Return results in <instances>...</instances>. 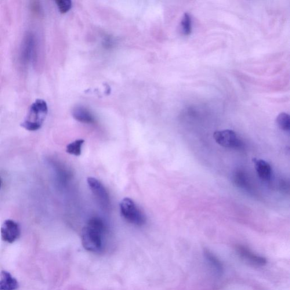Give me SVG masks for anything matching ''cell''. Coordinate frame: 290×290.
Segmentation results:
<instances>
[{"instance_id": "2e32d148", "label": "cell", "mask_w": 290, "mask_h": 290, "mask_svg": "<svg viewBox=\"0 0 290 290\" xmlns=\"http://www.w3.org/2000/svg\"><path fill=\"white\" fill-rule=\"evenodd\" d=\"M181 28L185 35H189L192 32V20L188 13H185L181 21Z\"/></svg>"}, {"instance_id": "9c48e42d", "label": "cell", "mask_w": 290, "mask_h": 290, "mask_svg": "<svg viewBox=\"0 0 290 290\" xmlns=\"http://www.w3.org/2000/svg\"><path fill=\"white\" fill-rule=\"evenodd\" d=\"M253 162L257 175L263 181H269L271 179L272 169L269 163L260 159H253Z\"/></svg>"}, {"instance_id": "7a4b0ae2", "label": "cell", "mask_w": 290, "mask_h": 290, "mask_svg": "<svg viewBox=\"0 0 290 290\" xmlns=\"http://www.w3.org/2000/svg\"><path fill=\"white\" fill-rule=\"evenodd\" d=\"M48 106L43 99H36L31 104L30 110L21 126L30 131H35L41 128L48 114Z\"/></svg>"}, {"instance_id": "277c9868", "label": "cell", "mask_w": 290, "mask_h": 290, "mask_svg": "<svg viewBox=\"0 0 290 290\" xmlns=\"http://www.w3.org/2000/svg\"><path fill=\"white\" fill-rule=\"evenodd\" d=\"M214 139L221 146L232 148H240L242 146V141L233 130H224L214 133Z\"/></svg>"}, {"instance_id": "d6986e66", "label": "cell", "mask_w": 290, "mask_h": 290, "mask_svg": "<svg viewBox=\"0 0 290 290\" xmlns=\"http://www.w3.org/2000/svg\"><path fill=\"white\" fill-rule=\"evenodd\" d=\"M2 186V180L1 179V177H0V187H1Z\"/></svg>"}, {"instance_id": "e0dca14e", "label": "cell", "mask_w": 290, "mask_h": 290, "mask_svg": "<svg viewBox=\"0 0 290 290\" xmlns=\"http://www.w3.org/2000/svg\"><path fill=\"white\" fill-rule=\"evenodd\" d=\"M55 2L61 13H67L72 8V1L70 0H58Z\"/></svg>"}, {"instance_id": "ac0fdd59", "label": "cell", "mask_w": 290, "mask_h": 290, "mask_svg": "<svg viewBox=\"0 0 290 290\" xmlns=\"http://www.w3.org/2000/svg\"><path fill=\"white\" fill-rule=\"evenodd\" d=\"M281 188L283 191H286V190L289 191V184L288 183L285 182V181H283L282 183H281Z\"/></svg>"}, {"instance_id": "6da1fadb", "label": "cell", "mask_w": 290, "mask_h": 290, "mask_svg": "<svg viewBox=\"0 0 290 290\" xmlns=\"http://www.w3.org/2000/svg\"><path fill=\"white\" fill-rule=\"evenodd\" d=\"M106 226L102 219L98 217L90 219L83 227L81 234L82 244L87 251L99 253L103 249V236Z\"/></svg>"}, {"instance_id": "8992f818", "label": "cell", "mask_w": 290, "mask_h": 290, "mask_svg": "<svg viewBox=\"0 0 290 290\" xmlns=\"http://www.w3.org/2000/svg\"><path fill=\"white\" fill-rule=\"evenodd\" d=\"M1 235L3 241L8 243H13L20 237L19 225L13 220H5L1 227Z\"/></svg>"}, {"instance_id": "30bf717a", "label": "cell", "mask_w": 290, "mask_h": 290, "mask_svg": "<svg viewBox=\"0 0 290 290\" xmlns=\"http://www.w3.org/2000/svg\"><path fill=\"white\" fill-rule=\"evenodd\" d=\"M19 284L9 272L2 271L0 273V290H16Z\"/></svg>"}, {"instance_id": "4fadbf2b", "label": "cell", "mask_w": 290, "mask_h": 290, "mask_svg": "<svg viewBox=\"0 0 290 290\" xmlns=\"http://www.w3.org/2000/svg\"><path fill=\"white\" fill-rule=\"evenodd\" d=\"M204 255L210 266L214 268L217 273L218 274H222L223 271V267L222 263L219 260L212 252H210L208 250H205L204 251Z\"/></svg>"}, {"instance_id": "7c38bea8", "label": "cell", "mask_w": 290, "mask_h": 290, "mask_svg": "<svg viewBox=\"0 0 290 290\" xmlns=\"http://www.w3.org/2000/svg\"><path fill=\"white\" fill-rule=\"evenodd\" d=\"M234 183L236 186L242 189L249 190L250 185L247 176L244 171H236L233 176Z\"/></svg>"}, {"instance_id": "5bb4252c", "label": "cell", "mask_w": 290, "mask_h": 290, "mask_svg": "<svg viewBox=\"0 0 290 290\" xmlns=\"http://www.w3.org/2000/svg\"><path fill=\"white\" fill-rule=\"evenodd\" d=\"M84 143L85 141L82 139L73 141L67 146L66 151L67 153L74 156L81 155L82 145Z\"/></svg>"}, {"instance_id": "ba28073f", "label": "cell", "mask_w": 290, "mask_h": 290, "mask_svg": "<svg viewBox=\"0 0 290 290\" xmlns=\"http://www.w3.org/2000/svg\"><path fill=\"white\" fill-rule=\"evenodd\" d=\"M237 252L242 259L253 266H262L266 264V258L256 255L244 246L241 245L237 246Z\"/></svg>"}, {"instance_id": "5b68a950", "label": "cell", "mask_w": 290, "mask_h": 290, "mask_svg": "<svg viewBox=\"0 0 290 290\" xmlns=\"http://www.w3.org/2000/svg\"><path fill=\"white\" fill-rule=\"evenodd\" d=\"M90 189L97 198V201L104 208H107L110 205V197L108 192L100 181L93 177L87 179Z\"/></svg>"}, {"instance_id": "3957f363", "label": "cell", "mask_w": 290, "mask_h": 290, "mask_svg": "<svg viewBox=\"0 0 290 290\" xmlns=\"http://www.w3.org/2000/svg\"><path fill=\"white\" fill-rule=\"evenodd\" d=\"M120 209L122 217L127 222L137 226H143L146 223V217L132 199H123L120 204Z\"/></svg>"}, {"instance_id": "9a60e30c", "label": "cell", "mask_w": 290, "mask_h": 290, "mask_svg": "<svg viewBox=\"0 0 290 290\" xmlns=\"http://www.w3.org/2000/svg\"><path fill=\"white\" fill-rule=\"evenodd\" d=\"M279 127L284 131H290V121L289 115L286 113H281L276 120Z\"/></svg>"}, {"instance_id": "52a82bcc", "label": "cell", "mask_w": 290, "mask_h": 290, "mask_svg": "<svg viewBox=\"0 0 290 290\" xmlns=\"http://www.w3.org/2000/svg\"><path fill=\"white\" fill-rule=\"evenodd\" d=\"M35 48V37L31 33L27 34L24 39L22 46L20 60L21 63L26 65L31 60L34 55Z\"/></svg>"}, {"instance_id": "8fae6325", "label": "cell", "mask_w": 290, "mask_h": 290, "mask_svg": "<svg viewBox=\"0 0 290 290\" xmlns=\"http://www.w3.org/2000/svg\"><path fill=\"white\" fill-rule=\"evenodd\" d=\"M72 115L75 119L81 122L90 124V123H93L94 121V119L92 114L85 108H75L72 112Z\"/></svg>"}]
</instances>
